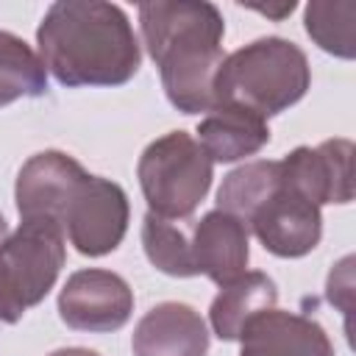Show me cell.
I'll list each match as a JSON object with an SVG mask.
<instances>
[{
    "label": "cell",
    "mask_w": 356,
    "mask_h": 356,
    "mask_svg": "<svg viewBox=\"0 0 356 356\" xmlns=\"http://www.w3.org/2000/svg\"><path fill=\"white\" fill-rule=\"evenodd\" d=\"M19 220L53 222L83 256H106L128 231V195L120 184L89 175L72 156L42 150L31 156L14 186Z\"/></svg>",
    "instance_id": "1"
},
{
    "label": "cell",
    "mask_w": 356,
    "mask_h": 356,
    "mask_svg": "<svg viewBox=\"0 0 356 356\" xmlns=\"http://www.w3.org/2000/svg\"><path fill=\"white\" fill-rule=\"evenodd\" d=\"M39 58L61 86H120L142 64L139 39L114 3L61 0L36 28Z\"/></svg>",
    "instance_id": "2"
},
{
    "label": "cell",
    "mask_w": 356,
    "mask_h": 356,
    "mask_svg": "<svg viewBox=\"0 0 356 356\" xmlns=\"http://www.w3.org/2000/svg\"><path fill=\"white\" fill-rule=\"evenodd\" d=\"M139 25L167 100L184 114L211 111L214 75L225 58L220 8L206 0H153L139 6Z\"/></svg>",
    "instance_id": "3"
},
{
    "label": "cell",
    "mask_w": 356,
    "mask_h": 356,
    "mask_svg": "<svg viewBox=\"0 0 356 356\" xmlns=\"http://www.w3.org/2000/svg\"><path fill=\"white\" fill-rule=\"evenodd\" d=\"M309 83L306 53L289 39L264 36L222 58L214 75V106H239L267 120L295 106Z\"/></svg>",
    "instance_id": "4"
},
{
    "label": "cell",
    "mask_w": 356,
    "mask_h": 356,
    "mask_svg": "<svg viewBox=\"0 0 356 356\" xmlns=\"http://www.w3.org/2000/svg\"><path fill=\"white\" fill-rule=\"evenodd\" d=\"M136 178L150 214L186 220L211 186L214 161L192 134L170 131L145 147L136 164Z\"/></svg>",
    "instance_id": "5"
},
{
    "label": "cell",
    "mask_w": 356,
    "mask_h": 356,
    "mask_svg": "<svg viewBox=\"0 0 356 356\" xmlns=\"http://www.w3.org/2000/svg\"><path fill=\"white\" fill-rule=\"evenodd\" d=\"M64 234L44 220H22L0 242V320L17 323L42 303L64 267Z\"/></svg>",
    "instance_id": "6"
},
{
    "label": "cell",
    "mask_w": 356,
    "mask_h": 356,
    "mask_svg": "<svg viewBox=\"0 0 356 356\" xmlns=\"http://www.w3.org/2000/svg\"><path fill=\"white\" fill-rule=\"evenodd\" d=\"M245 228L253 231L264 250H270L273 256L298 259L317 248L323 236V217L320 206H314L295 186H289L281 172L275 189L245 220Z\"/></svg>",
    "instance_id": "7"
},
{
    "label": "cell",
    "mask_w": 356,
    "mask_h": 356,
    "mask_svg": "<svg viewBox=\"0 0 356 356\" xmlns=\"http://www.w3.org/2000/svg\"><path fill=\"white\" fill-rule=\"evenodd\" d=\"M134 312V289L111 270H78L58 292V317L89 334H108L128 323Z\"/></svg>",
    "instance_id": "8"
},
{
    "label": "cell",
    "mask_w": 356,
    "mask_h": 356,
    "mask_svg": "<svg viewBox=\"0 0 356 356\" xmlns=\"http://www.w3.org/2000/svg\"><path fill=\"white\" fill-rule=\"evenodd\" d=\"M281 172L314 206L353 200V142L328 139L317 147H295L281 159Z\"/></svg>",
    "instance_id": "9"
},
{
    "label": "cell",
    "mask_w": 356,
    "mask_h": 356,
    "mask_svg": "<svg viewBox=\"0 0 356 356\" xmlns=\"http://www.w3.org/2000/svg\"><path fill=\"white\" fill-rule=\"evenodd\" d=\"M239 342V356H334V345L317 320L278 309L248 320Z\"/></svg>",
    "instance_id": "10"
},
{
    "label": "cell",
    "mask_w": 356,
    "mask_h": 356,
    "mask_svg": "<svg viewBox=\"0 0 356 356\" xmlns=\"http://www.w3.org/2000/svg\"><path fill=\"white\" fill-rule=\"evenodd\" d=\"M192 250V267L195 275H206L214 284L225 286L234 278H239L250 259L248 245V228L242 220L231 217L228 211H209L195 222V231L189 236Z\"/></svg>",
    "instance_id": "11"
},
{
    "label": "cell",
    "mask_w": 356,
    "mask_h": 356,
    "mask_svg": "<svg viewBox=\"0 0 356 356\" xmlns=\"http://www.w3.org/2000/svg\"><path fill=\"white\" fill-rule=\"evenodd\" d=\"M131 350L134 356H206L209 328L192 306L164 300L136 323Z\"/></svg>",
    "instance_id": "12"
},
{
    "label": "cell",
    "mask_w": 356,
    "mask_h": 356,
    "mask_svg": "<svg viewBox=\"0 0 356 356\" xmlns=\"http://www.w3.org/2000/svg\"><path fill=\"white\" fill-rule=\"evenodd\" d=\"M197 142L211 161H239L259 153L270 142L267 120L259 114L217 103L197 125Z\"/></svg>",
    "instance_id": "13"
},
{
    "label": "cell",
    "mask_w": 356,
    "mask_h": 356,
    "mask_svg": "<svg viewBox=\"0 0 356 356\" xmlns=\"http://www.w3.org/2000/svg\"><path fill=\"white\" fill-rule=\"evenodd\" d=\"M275 300H278V289L267 273L261 270L242 273L231 284L220 286V295L211 300V309H209L211 328L220 339L236 342L248 320H253L267 309H275Z\"/></svg>",
    "instance_id": "14"
},
{
    "label": "cell",
    "mask_w": 356,
    "mask_h": 356,
    "mask_svg": "<svg viewBox=\"0 0 356 356\" xmlns=\"http://www.w3.org/2000/svg\"><path fill=\"white\" fill-rule=\"evenodd\" d=\"M47 92V70L42 58L17 33L0 31V106L19 97H42Z\"/></svg>",
    "instance_id": "15"
},
{
    "label": "cell",
    "mask_w": 356,
    "mask_h": 356,
    "mask_svg": "<svg viewBox=\"0 0 356 356\" xmlns=\"http://www.w3.org/2000/svg\"><path fill=\"white\" fill-rule=\"evenodd\" d=\"M306 33L331 56L353 58L356 53V3H309L306 6Z\"/></svg>",
    "instance_id": "16"
},
{
    "label": "cell",
    "mask_w": 356,
    "mask_h": 356,
    "mask_svg": "<svg viewBox=\"0 0 356 356\" xmlns=\"http://www.w3.org/2000/svg\"><path fill=\"white\" fill-rule=\"evenodd\" d=\"M142 248H145V256L150 259V264L156 270L175 275V278H192L195 275L189 239L170 220L147 211L142 220Z\"/></svg>",
    "instance_id": "17"
},
{
    "label": "cell",
    "mask_w": 356,
    "mask_h": 356,
    "mask_svg": "<svg viewBox=\"0 0 356 356\" xmlns=\"http://www.w3.org/2000/svg\"><path fill=\"white\" fill-rule=\"evenodd\" d=\"M350 264H353L350 256L342 259V261L331 270V275H328V289H325V298H328L334 306H339L345 317L350 314V298H353V267H350Z\"/></svg>",
    "instance_id": "18"
},
{
    "label": "cell",
    "mask_w": 356,
    "mask_h": 356,
    "mask_svg": "<svg viewBox=\"0 0 356 356\" xmlns=\"http://www.w3.org/2000/svg\"><path fill=\"white\" fill-rule=\"evenodd\" d=\"M256 11H259V14H267V17L281 19V17H286V14H292V11H295V3L289 0V3H284V6H278V8H273V6H256Z\"/></svg>",
    "instance_id": "19"
},
{
    "label": "cell",
    "mask_w": 356,
    "mask_h": 356,
    "mask_svg": "<svg viewBox=\"0 0 356 356\" xmlns=\"http://www.w3.org/2000/svg\"><path fill=\"white\" fill-rule=\"evenodd\" d=\"M50 356H100V353L89 348H61V350H53Z\"/></svg>",
    "instance_id": "20"
},
{
    "label": "cell",
    "mask_w": 356,
    "mask_h": 356,
    "mask_svg": "<svg viewBox=\"0 0 356 356\" xmlns=\"http://www.w3.org/2000/svg\"><path fill=\"white\" fill-rule=\"evenodd\" d=\"M6 236H8V225H6V217L0 214V242H3Z\"/></svg>",
    "instance_id": "21"
}]
</instances>
